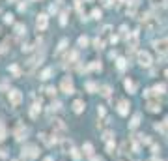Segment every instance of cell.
<instances>
[{"label":"cell","instance_id":"cell-1","mask_svg":"<svg viewBox=\"0 0 168 161\" xmlns=\"http://www.w3.org/2000/svg\"><path fill=\"white\" fill-rule=\"evenodd\" d=\"M144 26H146V30H150V32H155L159 28V19L157 17H150V15H144Z\"/></svg>","mask_w":168,"mask_h":161},{"label":"cell","instance_id":"cell-2","mask_svg":"<svg viewBox=\"0 0 168 161\" xmlns=\"http://www.w3.org/2000/svg\"><path fill=\"white\" fill-rule=\"evenodd\" d=\"M153 47H155V51H157V53H161V54L168 53V38L155 41V43H153Z\"/></svg>","mask_w":168,"mask_h":161},{"label":"cell","instance_id":"cell-3","mask_svg":"<svg viewBox=\"0 0 168 161\" xmlns=\"http://www.w3.org/2000/svg\"><path fill=\"white\" fill-rule=\"evenodd\" d=\"M47 25H49V19H47V15H45V13L37 15V19H36V26H37V30H45Z\"/></svg>","mask_w":168,"mask_h":161},{"label":"cell","instance_id":"cell-4","mask_svg":"<svg viewBox=\"0 0 168 161\" xmlns=\"http://www.w3.org/2000/svg\"><path fill=\"white\" fill-rule=\"evenodd\" d=\"M138 64H140V66H150V64H151V56H150V53H146V51L138 53Z\"/></svg>","mask_w":168,"mask_h":161},{"label":"cell","instance_id":"cell-5","mask_svg":"<svg viewBox=\"0 0 168 161\" xmlns=\"http://www.w3.org/2000/svg\"><path fill=\"white\" fill-rule=\"evenodd\" d=\"M62 88L65 94H73V81H71L69 77H64L62 79Z\"/></svg>","mask_w":168,"mask_h":161},{"label":"cell","instance_id":"cell-6","mask_svg":"<svg viewBox=\"0 0 168 161\" xmlns=\"http://www.w3.org/2000/svg\"><path fill=\"white\" fill-rule=\"evenodd\" d=\"M148 111L150 112H159L161 111V105L157 101H148Z\"/></svg>","mask_w":168,"mask_h":161},{"label":"cell","instance_id":"cell-7","mask_svg":"<svg viewBox=\"0 0 168 161\" xmlns=\"http://www.w3.org/2000/svg\"><path fill=\"white\" fill-rule=\"evenodd\" d=\"M127 107H129V105H127V101H122V103H119V109H118V111H119V114H127V111H129Z\"/></svg>","mask_w":168,"mask_h":161},{"label":"cell","instance_id":"cell-8","mask_svg":"<svg viewBox=\"0 0 168 161\" xmlns=\"http://www.w3.org/2000/svg\"><path fill=\"white\" fill-rule=\"evenodd\" d=\"M11 101H13V103H19V101H21V94H19L17 90L11 92Z\"/></svg>","mask_w":168,"mask_h":161},{"label":"cell","instance_id":"cell-9","mask_svg":"<svg viewBox=\"0 0 168 161\" xmlns=\"http://www.w3.org/2000/svg\"><path fill=\"white\" fill-rule=\"evenodd\" d=\"M73 107H75V112H80V111L84 109V103H82V101H75Z\"/></svg>","mask_w":168,"mask_h":161},{"label":"cell","instance_id":"cell-10","mask_svg":"<svg viewBox=\"0 0 168 161\" xmlns=\"http://www.w3.org/2000/svg\"><path fill=\"white\" fill-rule=\"evenodd\" d=\"M125 88H127V90H129V92H133V90H135V83H133V81H129V79H127V81H125Z\"/></svg>","mask_w":168,"mask_h":161},{"label":"cell","instance_id":"cell-11","mask_svg":"<svg viewBox=\"0 0 168 161\" xmlns=\"http://www.w3.org/2000/svg\"><path fill=\"white\" fill-rule=\"evenodd\" d=\"M92 15H93V19H101V10H93Z\"/></svg>","mask_w":168,"mask_h":161},{"label":"cell","instance_id":"cell-12","mask_svg":"<svg viewBox=\"0 0 168 161\" xmlns=\"http://www.w3.org/2000/svg\"><path fill=\"white\" fill-rule=\"evenodd\" d=\"M155 90L159 92V94H162V92L166 90V86H164V84H157V86H155Z\"/></svg>","mask_w":168,"mask_h":161},{"label":"cell","instance_id":"cell-13","mask_svg":"<svg viewBox=\"0 0 168 161\" xmlns=\"http://www.w3.org/2000/svg\"><path fill=\"white\" fill-rule=\"evenodd\" d=\"M138 120H140V116L136 114V116L133 118V122H131V127H136V126H138Z\"/></svg>","mask_w":168,"mask_h":161},{"label":"cell","instance_id":"cell-14","mask_svg":"<svg viewBox=\"0 0 168 161\" xmlns=\"http://www.w3.org/2000/svg\"><path fill=\"white\" fill-rule=\"evenodd\" d=\"M4 21H6V22H13V15H11V13H6Z\"/></svg>","mask_w":168,"mask_h":161},{"label":"cell","instance_id":"cell-15","mask_svg":"<svg viewBox=\"0 0 168 161\" xmlns=\"http://www.w3.org/2000/svg\"><path fill=\"white\" fill-rule=\"evenodd\" d=\"M79 45H88V38H80L79 39Z\"/></svg>","mask_w":168,"mask_h":161},{"label":"cell","instance_id":"cell-16","mask_svg":"<svg viewBox=\"0 0 168 161\" xmlns=\"http://www.w3.org/2000/svg\"><path fill=\"white\" fill-rule=\"evenodd\" d=\"M22 30H25V26H22V25H17V34H22Z\"/></svg>","mask_w":168,"mask_h":161},{"label":"cell","instance_id":"cell-17","mask_svg":"<svg viewBox=\"0 0 168 161\" xmlns=\"http://www.w3.org/2000/svg\"><path fill=\"white\" fill-rule=\"evenodd\" d=\"M92 70H101V64H92Z\"/></svg>","mask_w":168,"mask_h":161},{"label":"cell","instance_id":"cell-18","mask_svg":"<svg viewBox=\"0 0 168 161\" xmlns=\"http://www.w3.org/2000/svg\"><path fill=\"white\" fill-rule=\"evenodd\" d=\"M86 86H88V90H95V84H93V83H88Z\"/></svg>","mask_w":168,"mask_h":161},{"label":"cell","instance_id":"cell-19","mask_svg":"<svg viewBox=\"0 0 168 161\" xmlns=\"http://www.w3.org/2000/svg\"><path fill=\"white\" fill-rule=\"evenodd\" d=\"M101 2H103V6H105V8H108V6H110V0H101Z\"/></svg>","mask_w":168,"mask_h":161},{"label":"cell","instance_id":"cell-20","mask_svg":"<svg viewBox=\"0 0 168 161\" xmlns=\"http://www.w3.org/2000/svg\"><path fill=\"white\" fill-rule=\"evenodd\" d=\"M164 77H166V79H168V70H166V71H164Z\"/></svg>","mask_w":168,"mask_h":161},{"label":"cell","instance_id":"cell-21","mask_svg":"<svg viewBox=\"0 0 168 161\" xmlns=\"http://www.w3.org/2000/svg\"><path fill=\"white\" fill-rule=\"evenodd\" d=\"M0 10H2V0H0Z\"/></svg>","mask_w":168,"mask_h":161}]
</instances>
